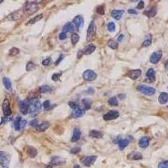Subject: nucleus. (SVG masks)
Here are the masks:
<instances>
[{"label": "nucleus", "mask_w": 168, "mask_h": 168, "mask_svg": "<svg viewBox=\"0 0 168 168\" xmlns=\"http://www.w3.org/2000/svg\"><path fill=\"white\" fill-rule=\"evenodd\" d=\"M158 101L161 104H165L168 101V94L167 92H161L158 98Z\"/></svg>", "instance_id": "nucleus-26"}, {"label": "nucleus", "mask_w": 168, "mask_h": 168, "mask_svg": "<svg viewBox=\"0 0 168 168\" xmlns=\"http://www.w3.org/2000/svg\"><path fill=\"white\" fill-rule=\"evenodd\" d=\"M3 83L5 87V88L7 90L11 91L12 90V83H11V81L10 79L8 78H3Z\"/></svg>", "instance_id": "nucleus-27"}, {"label": "nucleus", "mask_w": 168, "mask_h": 168, "mask_svg": "<svg viewBox=\"0 0 168 168\" xmlns=\"http://www.w3.org/2000/svg\"><path fill=\"white\" fill-rule=\"evenodd\" d=\"M108 30L109 32H114V31H115V24H114V22L108 23Z\"/></svg>", "instance_id": "nucleus-40"}, {"label": "nucleus", "mask_w": 168, "mask_h": 168, "mask_svg": "<svg viewBox=\"0 0 168 168\" xmlns=\"http://www.w3.org/2000/svg\"><path fill=\"white\" fill-rule=\"evenodd\" d=\"M150 140H151L150 137H143V138H141V139L140 140V141H139V145H140V147H141V148H143V149L148 147V146H149V144H150Z\"/></svg>", "instance_id": "nucleus-21"}, {"label": "nucleus", "mask_w": 168, "mask_h": 168, "mask_svg": "<svg viewBox=\"0 0 168 168\" xmlns=\"http://www.w3.org/2000/svg\"><path fill=\"white\" fill-rule=\"evenodd\" d=\"M119 116V113L117 110H110L104 115V120H113Z\"/></svg>", "instance_id": "nucleus-11"}, {"label": "nucleus", "mask_w": 168, "mask_h": 168, "mask_svg": "<svg viewBox=\"0 0 168 168\" xmlns=\"http://www.w3.org/2000/svg\"><path fill=\"white\" fill-rule=\"evenodd\" d=\"M51 62H52V60H51V58L49 57V58H46V59H45L43 62H42V65L43 66H48V65L51 64Z\"/></svg>", "instance_id": "nucleus-47"}, {"label": "nucleus", "mask_w": 168, "mask_h": 168, "mask_svg": "<svg viewBox=\"0 0 168 168\" xmlns=\"http://www.w3.org/2000/svg\"><path fill=\"white\" fill-rule=\"evenodd\" d=\"M137 90L140 91L141 93L145 94V95H147V96L153 95V94H155V92H156L154 88L148 87V86H145V85H139L137 87Z\"/></svg>", "instance_id": "nucleus-3"}, {"label": "nucleus", "mask_w": 168, "mask_h": 168, "mask_svg": "<svg viewBox=\"0 0 168 168\" xmlns=\"http://www.w3.org/2000/svg\"><path fill=\"white\" fill-rule=\"evenodd\" d=\"M97 159L96 155H90V156H86L83 159H82V163L85 166V167H91L92 165H93V163L95 162Z\"/></svg>", "instance_id": "nucleus-10"}, {"label": "nucleus", "mask_w": 168, "mask_h": 168, "mask_svg": "<svg viewBox=\"0 0 168 168\" xmlns=\"http://www.w3.org/2000/svg\"><path fill=\"white\" fill-rule=\"evenodd\" d=\"M124 35H120L118 37V42H120L122 39H124Z\"/></svg>", "instance_id": "nucleus-54"}, {"label": "nucleus", "mask_w": 168, "mask_h": 168, "mask_svg": "<svg viewBox=\"0 0 168 168\" xmlns=\"http://www.w3.org/2000/svg\"><path fill=\"white\" fill-rule=\"evenodd\" d=\"M82 104H83V107H84V110H88L91 108V105H92V102H91L90 99H88V98H84L82 100Z\"/></svg>", "instance_id": "nucleus-31"}, {"label": "nucleus", "mask_w": 168, "mask_h": 168, "mask_svg": "<svg viewBox=\"0 0 168 168\" xmlns=\"http://www.w3.org/2000/svg\"><path fill=\"white\" fill-rule=\"evenodd\" d=\"M59 39H66V34L64 33V32H62V33H60L59 34Z\"/></svg>", "instance_id": "nucleus-52"}, {"label": "nucleus", "mask_w": 168, "mask_h": 168, "mask_svg": "<svg viewBox=\"0 0 168 168\" xmlns=\"http://www.w3.org/2000/svg\"><path fill=\"white\" fill-rule=\"evenodd\" d=\"M39 9V5L37 2H31V1H27L25 4V11L28 14H33Z\"/></svg>", "instance_id": "nucleus-2"}, {"label": "nucleus", "mask_w": 168, "mask_h": 168, "mask_svg": "<svg viewBox=\"0 0 168 168\" xmlns=\"http://www.w3.org/2000/svg\"><path fill=\"white\" fill-rule=\"evenodd\" d=\"M35 67H36V66H35V64L34 62H29L26 64V71H28V72L33 71V70L35 69Z\"/></svg>", "instance_id": "nucleus-38"}, {"label": "nucleus", "mask_w": 168, "mask_h": 168, "mask_svg": "<svg viewBox=\"0 0 168 168\" xmlns=\"http://www.w3.org/2000/svg\"><path fill=\"white\" fill-rule=\"evenodd\" d=\"M41 110V104L38 99H32L29 104L28 114L30 117L37 116Z\"/></svg>", "instance_id": "nucleus-1"}, {"label": "nucleus", "mask_w": 168, "mask_h": 168, "mask_svg": "<svg viewBox=\"0 0 168 168\" xmlns=\"http://www.w3.org/2000/svg\"><path fill=\"white\" fill-rule=\"evenodd\" d=\"M151 42H152V37H151V35H149L147 36V38L145 39V40L142 43V46L143 47H147V46H151Z\"/></svg>", "instance_id": "nucleus-36"}, {"label": "nucleus", "mask_w": 168, "mask_h": 168, "mask_svg": "<svg viewBox=\"0 0 168 168\" xmlns=\"http://www.w3.org/2000/svg\"><path fill=\"white\" fill-rule=\"evenodd\" d=\"M128 13H130V14H137V11L135 9H128Z\"/></svg>", "instance_id": "nucleus-53"}, {"label": "nucleus", "mask_w": 168, "mask_h": 168, "mask_svg": "<svg viewBox=\"0 0 168 168\" xmlns=\"http://www.w3.org/2000/svg\"><path fill=\"white\" fill-rule=\"evenodd\" d=\"M79 39H80V36L78 35V34L73 33V34L72 35V36H71V40H72V45H76L78 41H79Z\"/></svg>", "instance_id": "nucleus-37"}, {"label": "nucleus", "mask_w": 168, "mask_h": 168, "mask_svg": "<svg viewBox=\"0 0 168 168\" xmlns=\"http://www.w3.org/2000/svg\"><path fill=\"white\" fill-rule=\"evenodd\" d=\"M22 118L20 116H17L14 119V129L16 130H20V125H21Z\"/></svg>", "instance_id": "nucleus-32"}, {"label": "nucleus", "mask_w": 168, "mask_h": 168, "mask_svg": "<svg viewBox=\"0 0 168 168\" xmlns=\"http://www.w3.org/2000/svg\"><path fill=\"white\" fill-rule=\"evenodd\" d=\"M95 50H96V46H95L94 45H92V44H90V45H88V46H86V47H85L82 51H81V52H82V55H90V54H92Z\"/></svg>", "instance_id": "nucleus-18"}, {"label": "nucleus", "mask_w": 168, "mask_h": 168, "mask_svg": "<svg viewBox=\"0 0 168 168\" xmlns=\"http://www.w3.org/2000/svg\"><path fill=\"white\" fill-rule=\"evenodd\" d=\"M73 25H75V27L77 28V29H80L81 27H82L83 26V24H84V19H83V18L81 16V15H78V16H76L74 19H73Z\"/></svg>", "instance_id": "nucleus-14"}, {"label": "nucleus", "mask_w": 168, "mask_h": 168, "mask_svg": "<svg viewBox=\"0 0 168 168\" xmlns=\"http://www.w3.org/2000/svg\"><path fill=\"white\" fill-rule=\"evenodd\" d=\"M84 114H85V110L78 107L76 109H73V111L72 113V117L74 118H78L82 117Z\"/></svg>", "instance_id": "nucleus-15"}, {"label": "nucleus", "mask_w": 168, "mask_h": 168, "mask_svg": "<svg viewBox=\"0 0 168 168\" xmlns=\"http://www.w3.org/2000/svg\"><path fill=\"white\" fill-rule=\"evenodd\" d=\"M158 168H168V161H161L158 165Z\"/></svg>", "instance_id": "nucleus-43"}, {"label": "nucleus", "mask_w": 168, "mask_h": 168, "mask_svg": "<svg viewBox=\"0 0 168 168\" xmlns=\"http://www.w3.org/2000/svg\"><path fill=\"white\" fill-rule=\"evenodd\" d=\"M1 168H9V167H2Z\"/></svg>", "instance_id": "nucleus-58"}, {"label": "nucleus", "mask_w": 168, "mask_h": 168, "mask_svg": "<svg viewBox=\"0 0 168 168\" xmlns=\"http://www.w3.org/2000/svg\"><path fill=\"white\" fill-rule=\"evenodd\" d=\"M29 99L27 98L25 100H23V101H20L19 102V110L21 112L22 114L26 115L28 114V109H29Z\"/></svg>", "instance_id": "nucleus-8"}, {"label": "nucleus", "mask_w": 168, "mask_h": 168, "mask_svg": "<svg viewBox=\"0 0 168 168\" xmlns=\"http://www.w3.org/2000/svg\"><path fill=\"white\" fill-rule=\"evenodd\" d=\"M103 133L101 131H98V130H91L89 132V136L92 138H95V139H101L103 138Z\"/></svg>", "instance_id": "nucleus-23"}, {"label": "nucleus", "mask_w": 168, "mask_h": 168, "mask_svg": "<svg viewBox=\"0 0 168 168\" xmlns=\"http://www.w3.org/2000/svg\"><path fill=\"white\" fill-rule=\"evenodd\" d=\"M2 108H3V113L5 117H9L11 115L12 111H11V108H10V104L9 101L5 98L3 102V105H2Z\"/></svg>", "instance_id": "nucleus-6"}, {"label": "nucleus", "mask_w": 168, "mask_h": 168, "mask_svg": "<svg viewBox=\"0 0 168 168\" xmlns=\"http://www.w3.org/2000/svg\"><path fill=\"white\" fill-rule=\"evenodd\" d=\"M62 32H64V33H68V32H70V33H72V32H74V31H76V27L75 25H73V23H67L66 25L63 26V28H62Z\"/></svg>", "instance_id": "nucleus-16"}, {"label": "nucleus", "mask_w": 168, "mask_h": 168, "mask_svg": "<svg viewBox=\"0 0 168 168\" xmlns=\"http://www.w3.org/2000/svg\"><path fill=\"white\" fill-rule=\"evenodd\" d=\"M43 107H44V108H45V109H46V110H49V109L51 108V107H52V105H51L50 101H49V100H46V101H45V102L43 103Z\"/></svg>", "instance_id": "nucleus-44"}, {"label": "nucleus", "mask_w": 168, "mask_h": 168, "mask_svg": "<svg viewBox=\"0 0 168 168\" xmlns=\"http://www.w3.org/2000/svg\"><path fill=\"white\" fill-rule=\"evenodd\" d=\"M29 125H30V126H33V127H36V126L38 125V120L35 118V119H34V120L30 121Z\"/></svg>", "instance_id": "nucleus-49"}, {"label": "nucleus", "mask_w": 168, "mask_h": 168, "mask_svg": "<svg viewBox=\"0 0 168 168\" xmlns=\"http://www.w3.org/2000/svg\"><path fill=\"white\" fill-rule=\"evenodd\" d=\"M124 12V10H117V9H114V10L112 11L111 14H112V17L113 18H114L115 19L118 20V19H121V17H122Z\"/></svg>", "instance_id": "nucleus-28"}, {"label": "nucleus", "mask_w": 168, "mask_h": 168, "mask_svg": "<svg viewBox=\"0 0 168 168\" xmlns=\"http://www.w3.org/2000/svg\"><path fill=\"white\" fill-rule=\"evenodd\" d=\"M144 6H145L144 1H140L139 3H138V5H137V9H144Z\"/></svg>", "instance_id": "nucleus-50"}, {"label": "nucleus", "mask_w": 168, "mask_h": 168, "mask_svg": "<svg viewBox=\"0 0 168 168\" xmlns=\"http://www.w3.org/2000/svg\"><path fill=\"white\" fill-rule=\"evenodd\" d=\"M24 13H25V10H23V9H19V10L14 11V12H13L12 13H10V14L7 17V19H8V20H11V21H15V20L20 19L23 18Z\"/></svg>", "instance_id": "nucleus-5"}, {"label": "nucleus", "mask_w": 168, "mask_h": 168, "mask_svg": "<svg viewBox=\"0 0 168 168\" xmlns=\"http://www.w3.org/2000/svg\"><path fill=\"white\" fill-rule=\"evenodd\" d=\"M68 105L72 108V109H76L77 108H78V104H77L75 102H69Z\"/></svg>", "instance_id": "nucleus-48"}, {"label": "nucleus", "mask_w": 168, "mask_h": 168, "mask_svg": "<svg viewBox=\"0 0 168 168\" xmlns=\"http://www.w3.org/2000/svg\"><path fill=\"white\" fill-rule=\"evenodd\" d=\"M19 53V50L18 48H15V47L10 49V51L9 52V56H16V55H18Z\"/></svg>", "instance_id": "nucleus-41"}, {"label": "nucleus", "mask_w": 168, "mask_h": 168, "mask_svg": "<svg viewBox=\"0 0 168 168\" xmlns=\"http://www.w3.org/2000/svg\"><path fill=\"white\" fill-rule=\"evenodd\" d=\"M142 155L138 152V151H133L131 153H129L128 155V158L129 160H134V161H138V160H141L142 159Z\"/></svg>", "instance_id": "nucleus-20"}, {"label": "nucleus", "mask_w": 168, "mask_h": 168, "mask_svg": "<svg viewBox=\"0 0 168 168\" xmlns=\"http://www.w3.org/2000/svg\"><path fill=\"white\" fill-rule=\"evenodd\" d=\"M9 164V155L3 151H0V165L2 167H8Z\"/></svg>", "instance_id": "nucleus-12"}, {"label": "nucleus", "mask_w": 168, "mask_h": 168, "mask_svg": "<svg viewBox=\"0 0 168 168\" xmlns=\"http://www.w3.org/2000/svg\"><path fill=\"white\" fill-rule=\"evenodd\" d=\"M167 108H168V107H167Z\"/></svg>", "instance_id": "nucleus-60"}, {"label": "nucleus", "mask_w": 168, "mask_h": 168, "mask_svg": "<svg viewBox=\"0 0 168 168\" xmlns=\"http://www.w3.org/2000/svg\"><path fill=\"white\" fill-rule=\"evenodd\" d=\"M39 91L42 93H47V92H51L52 91V88L48 86V85H44V86H41L39 88Z\"/></svg>", "instance_id": "nucleus-34"}, {"label": "nucleus", "mask_w": 168, "mask_h": 168, "mask_svg": "<svg viewBox=\"0 0 168 168\" xmlns=\"http://www.w3.org/2000/svg\"><path fill=\"white\" fill-rule=\"evenodd\" d=\"M63 58H64V56H63L62 54H61V55H60V57H59V59H57V60L56 61L55 65H56V66H57V65L59 64V63H60V62H61L63 60Z\"/></svg>", "instance_id": "nucleus-51"}, {"label": "nucleus", "mask_w": 168, "mask_h": 168, "mask_svg": "<svg viewBox=\"0 0 168 168\" xmlns=\"http://www.w3.org/2000/svg\"><path fill=\"white\" fill-rule=\"evenodd\" d=\"M162 57V52L157 51V52L152 53V55L150 57V62L153 64H157Z\"/></svg>", "instance_id": "nucleus-9"}, {"label": "nucleus", "mask_w": 168, "mask_h": 168, "mask_svg": "<svg viewBox=\"0 0 168 168\" xmlns=\"http://www.w3.org/2000/svg\"><path fill=\"white\" fill-rule=\"evenodd\" d=\"M81 151V148L80 147H74V148H72L70 150V152L72 154H78Z\"/></svg>", "instance_id": "nucleus-45"}, {"label": "nucleus", "mask_w": 168, "mask_h": 168, "mask_svg": "<svg viewBox=\"0 0 168 168\" xmlns=\"http://www.w3.org/2000/svg\"><path fill=\"white\" fill-rule=\"evenodd\" d=\"M61 75H62V73H54L52 77V80H53V81H55V82L58 81V80H59V78H60V77H61Z\"/></svg>", "instance_id": "nucleus-46"}, {"label": "nucleus", "mask_w": 168, "mask_h": 168, "mask_svg": "<svg viewBox=\"0 0 168 168\" xmlns=\"http://www.w3.org/2000/svg\"><path fill=\"white\" fill-rule=\"evenodd\" d=\"M146 77L149 79L150 82H154L155 80V72L153 68H150L147 72H146Z\"/></svg>", "instance_id": "nucleus-24"}, {"label": "nucleus", "mask_w": 168, "mask_h": 168, "mask_svg": "<svg viewBox=\"0 0 168 168\" xmlns=\"http://www.w3.org/2000/svg\"><path fill=\"white\" fill-rule=\"evenodd\" d=\"M118 97L120 99H124V98H125V95H124V94H118Z\"/></svg>", "instance_id": "nucleus-55"}, {"label": "nucleus", "mask_w": 168, "mask_h": 168, "mask_svg": "<svg viewBox=\"0 0 168 168\" xmlns=\"http://www.w3.org/2000/svg\"><path fill=\"white\" fill-rule=\"evenodd\" d=\"M65 160H63V159H62L61 157H53L52 159V164H54V165H60V164H62V163H64Z\"/></svg>", "instance_id": "nucleus-35"}, {"label": "nucleus", "mask_w": 168, "mask_h": 168, "mask_svg": "<svg viewBox=\"0 0 168 168\" xmlns=\"http://www.w3.org/2000/svg\"><path fill=\"white\" fill-rule=\"evenodd\" d=\"M49 126H50L49 122L46 121V122H43L42 124H40L39 125H37L35 127V129H36V130H38L39 132H44L45 130H46L49 128Z\"/></svg>", "instance_id": "nucleus-25"}, {"label": "nucleus", "mask_w": 168, "mask_h": 168, "mask_svg": "<svg viewBox=\"0 0 168 168\" xmlns=\"http://www.w3.org/2000/svg\"><path fill=\"white\" fill-rule=\"evenodd\" d=\"M42 18H43V13H39L38 15H36L35 17H34L33 19H31L27 23V25H34V24H35L36 22L39 21Z\"/></svg>", "instance_id": "nucleus-30"}, {"label": "nucleus", "mask_w": 168, "mask_h": 168, "mask_svg": "<svg viewBox=\"0 0 168 168\" xmlns=\"http://www.w3.org/2000/svg\"><path fill=\"white\" fill-rule=\"evenodd\" d=\"M96 35V25L94 21H92L88 28V34H87V40L91 41L94 39Z\"/></svg>", "instance_id": "nucleus-4"}, {"label": "nucleus", "mask_w": 168, "mask_h": 168, "mask_svg": "<svg viewBox=\"0 0 168 168\" xmlns=\"http://www.w3.org/2000/svg\"><path fill=\"white\" fill-rule=\"evenodd\" d=\"M81 135H82V133L80 131V129L78 128H74L73 129V135H72V137L71 139V141L72 142H77L80 140L81 138Z\"/></svg>", "instance_id": "nucleus-17"}, {"label": "nucleus", "mask_w": 168, "mask_h": 168, "mask_svg": "<svg viewBox=\"0 0 168 168\" xmlns=\"http://www.w3.org/2000/svg\"><path fill=\"white\" fill-rule=\"evenodd\" d=\"M97 13L101 14V15L104 14V13H105V9H104V5H100V6H98L97 8Z\"/></svg>", "instance_id": "nucleus-42"}, {"label": "nucleus", "mask_w": 168, "mask_h": 168, "mask_svg": "<svg viewBox=\"0 0 168 168\" xmlns=\"http://www.w3.org/2000/svg\"><path fill=\"white\" fill-rule=\"evenodd\" d=\"M73 168H81V167H80L79 165H75V166L73 167Z\"/></svg>", "instance_id": "nucleus-57"}, {"label": "nucleus", "mask_w": 168, "mask_h": 168, "mask_svg": "<svg viewBox=\"0 0 168 168\" xmlns=\"http://www.w3.org/2000/svg\"><path fill=\"white\" fill-rule=\"evenodd\" d=\"M108 46L109 48L113 49V50H116L117 48H118V44L117 41L114 40V39H109L108 41Z\"/></svg>", "instance_id": "nucleus-33"}, {"label": "nucleus", "mask_w": 168, "mask_h": 168, "mask_svg": "<svg viewBox=\"0 0 168 168\" xmlns=\"http://www.w3.org/2000/svg\"><path fill=\"white\" fill-rule=\"evenodd\" d=\"M165 68L168 70V60L166 62V63H165Z\"/></svg>", "instance_id": "nucleus-56"}, {"label": "nucleus", "mask_w": 168, "mask_h": 168, "mask_svg": "<svg viewBox=\"0 0 168 168\" xmlns=\"http://www.w3.org/2000/svg\"><path fill=\"white\" fill-rule=\"evenodd\" d=\"M108 104L111 106H118V99H117L116 97H113V98H109L108 101Z\"/></svg>", "instance_id": "nucleus-39"}, {"label": "nucleus", "mask_w": 168, "mask_h": 168, "mask_svg": "<svg viewBox=\"0 0 168 168\" xmlns=\"http://www.w3.org/2000/svg\"><path fill=\"white\" fill-rule=\"evenodd\" d=\"M129 144V140L125 138V139H121L118 141V148L123 151L124 148H126L128 146V145Z\"/></svg>", "instance_id": "nucleus-22"}, {"label": "nucleus", "mask_w": 168, "mask_h": 168, "mask_svg": "<svg viewBox=\"0 0 168 168\" xmlns=\"http://www.w3.org/2000/svg\"><path fill=\"white\" fill-rule=\"evenodd\" d=\"M141 75V70L140 69H136V70H131L127 73V76L129 78H131L132 80H136Z\"/></svg>", "instance_id": "nucleus-13"}, {"label": "nucleus", "mask_w": 168, "mask_h": 168, "mask_svg": "<svg viewBox=\"0 0 168 168\" xmlns=\"http://www.w3.org/2000/svg\"><path fill=\"white\" fill-rule=\"evenodd\" d=\"M3 3V0H0V3Z\"/></svg>", "instance_id": "nucleus-59"}, {"label": "nucleus", "mask_w": 168, "mask_h": 168, "mask_svg": "<svg viewBox=\"0 0 168 168\" xmlns=\"http://www.w3.org/2000/svg\"><path fill=\"white\" fill-rule=\"evenodd\" d=\"M156 12H157L156 7H155V6H152V7H151L150 9H148L147 10H145V11L144 12V14L146 15V16L149 17V18H152V17H154L155 14H156Z\"/></svg>", "instance_id": "nucleus-19"}, {"label": "nucleus", "mask_w": 168, "mask_h": 168, "mask_svg": "<svg viewBox=\"0 0 168 168\" xmlns=\"http://www.w3.org/2000/svg\"><path fill=\"white\" fill-rule=\"evenodd\" d=\"M27 154H28V155L30 158H34V157H35L36 155H37V151H36L35 148L31 147V146H29L27 148Z\"/></svg>", "instance_id": "nucleus-29"}, {"label": "nucleus", "mask_w": 168, "mask_h": 168, "mask_svg": "<svg viewBox=\"0 0 168 168\" xmlns=\"http://www.w3.org/2000/svg\"><path fill=\"white\" fill-rule=\"evenodd\" d=\"M82 78L85 81H94L97 78V74L92 70H87L82 73Z\"/></svg>", "instance_id": "nucleus-7"}]
</instances>
